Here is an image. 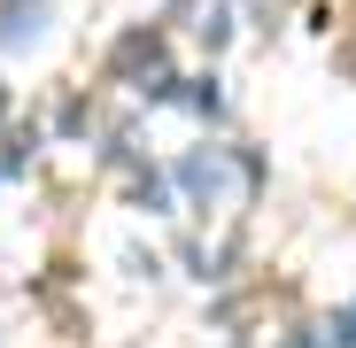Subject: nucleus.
Wrapping results in <instances>:
<instances>
[{"mask_svg":"<svg viewBox=\"0 0 356 348\" xmlns=\"http://www.w3.org/2000/svg\"><path fill=\"white\" fill-rule=\"evenodd\" d=\"M39 31V0H16V8H0V47H16Z\"/></svg>","mask_w":356,"mask_h":348,"instance_id":"nucleus-1","label":"nucleus"},{"mask_svg":"<svg viewBox=\"0 0 356 348\" xmlns=\"http://www.w3.org/2000/svg\"><path fill=\"white\" fill-rule=\"evenodd\" d=\"M325 348H356V302H348V310L333 317V340H325Z\"/></svg>","mask_w":356,"mask_h":348,"instance_id":"nucleus-2","label":"nucleus"}]
</instances>
